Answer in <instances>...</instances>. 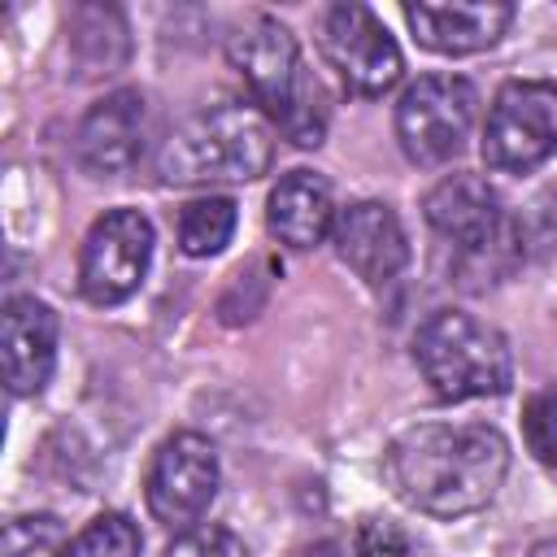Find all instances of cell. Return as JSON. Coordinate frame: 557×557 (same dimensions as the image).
<instances>
[{
	"label": "cell",
	"instance_id": "6da1fadb",
	"mask_svg": "<svg viewBox=\"0 0 557 557\" xmlns=\"http://www.w3.org/2000/svg\"><path fill=\"white\" fill-rule=\"evenodd\" d=\"M505 470L509 444L487 422H418L405 426L383 453L392 492L426 518L483 509L505 483Z\"/></svg>",
	"mask_w": 557,
	"mask_h": 557
},
{
	"label": "cell",
	"instance_id": "7a4b0ae2",
	"mask_svg": "<svg viewBox=\"0 0 557 557\" xmlns=\"http://www.w3.org/2000/svg\"><path fill=\"white\" fill-rule=\"evenodd\" d=\"M431 231L453 248L448 274L470 287L487 292L500 278H509L522 261V226L509 218L496 187H487L479 174H453L435 183L422 200Z\"/></svg>",
	"mask_w": 557,
	"mask_h": 557
},
{
	"label": "cell",
	"instance_id": "3957f363",
	"mask_svg": "<svg viewBox=\"0 0 557 557\" xmlns=\"http://www.w3.org/2000/svg\"><path fill=\"white\" fill-rule=\"evenodd\" d=\"M231 65L244 74L252 104L274 122L296 148H318L326 131V104L318 78L305 70L296 35L274 17H248L226 39Z\"/></svg>",
	"mask_w": 557,
	"mask_h": 557
},
{
	"label": "cell",
	"instance_id": "277c9868",
	"mask_svg": "<svg viewBox=\"0 0 557 557\" xmlns=\"http://www.w3.org/2000/svg\"><path fill=\"white\" fill-rule=\"evenodd\" d=\"M274 161V131L252 104H213L191 113L161 144L157 174L174 187L196 183H248L261 178Z\"/></svg>",
	"mask_w": 557,
	"mask_h": 557
},
{
	"label": "cell",
	"instance_id": "5b68a950",
	"mask_svg": "<svg viewBox=\"0 0 557 557\" xmlns=\"http://www.w3.org/2000/svg\"><path fill=\"white\" fill-rule=\"evenodd\" d=\"M413 361L440 400L500 396L509 392L513 379V357L505 335L461 309H440L418 326Z\"/></svg>",
	"mask_w": 557,
	"mask_h": 557
},
{
	"label": "cell",
	"instance_id": "8992f818",
	"mask_svg": "<svg viewBox=\"0 0 557 557\" xmlns=\"http://www.w3.org/2000/svg\"><path fill=\"white\" fill-rule=\"evenodd\" d=\"M557 152V83L513 78L496 91L483 126V161L500 174H531Z\"/></svg>",
	"mask_w": 557,
	"mask_h": 557
},
{
	"label": "cell",
	"instance_id": "52a82bcc",
	"mask_svg": "<svg viewBox=\"0 0 557 557\" xmlns=\"http://www.w3.org/2000/svg\"><path fill=\"white\" fill-rule=\"evenodd\" d=\"M474 122V87L461 74H422L396 104V139L409 161L444 165L466 148Z\"/></svg>",
	"mask_w": 557,
	"mask_h": 557
},
{
	"label": "cell",
	"instance_id": "ba28073f",
	"mask_svg": "<svg viewBox=\"0 0 557 557\" xmlns=\"http://www.w3.org/2000/svg\"><path fill=\"white\" fill-rule=\"evenodd\" d=\"M152 261V222L139 209H109L91 222L78 257V292L91 305H122L139 292Z\"/></svg>",
	"mask_w": 557,
	"mask_h": 557
},
{
	"label": "cell",
	"instance_id": "9c48e42d",
	"mask_svg": "<svg viewBox=\"0 0 557 557\" xmlns=\"http://www.w3.org/2000/svg\"><path fill=\"white\" fill-rule=\"evenodd\" d=\"M213 496H218V448L196 431H174L152 453L144 479L148 513L170 531H187L191 522L205 518Z\"/></svg>",
	"mask_w": 557,
	"mask_h": 557
},
{
	"label": "cell",
	"instance_id": "30bf717a",
	"mask_svg": "<svg viewBox=\"0 0 557 557\" xmlns=\"http://www.w3.org/2000/svg\"><path fill=\"white\" fill-rule=\"evenodd\" d=\"M322 57L339 74V83L357 96H383L396 87L405 61L387 26L366 4H331L322 13Z\"/></svg>",
	"mask_w": 557,
	"mask_h": 557
},
{
	"label": "cell",
	"instance_id": "8fae6325",
	"mask_svg": "<svg viewBox=\"0 0 557 557\" xmlns=\"http://www.w3.org/2000/svg\"><path fill=\"white\" fill-rule=\"evenodd\" d=\"M144 144H148V100L135 87H117L100 96L78 122L74 157L87 174L113 178L144 157Z\"/></svg>",
	"mask_w": 557,
	"mask_h": 557
},
{
	"label": "cell",
	"instance_id": "7c38bea8",
	"mask_svg": "<svg viewBox=\"0 0 557 557\" xmlns=\"http://www.w3.org/2000/svg\"><path fill=\"white\" fill-rule=\"evenodd\" d=\"M331 239H335L339 261H344L357 278H366L370 287L396 278V274L405 270V261H409L405 226H400L396 209L383 205V200H357V205H348V209L335 218Z\"/></svg>",
	"mask_w": 557,
	"mask_h": 557
},
{
	"label": "cell",
	"instance_id": "4fadbf2b",
	"mask_svg": "<svg viewBox=\"0 0 557 557\" xmlns=\"http://www.w3.org/2000/svg\"><path fill=\"white\" fill-rule=\"evenodd\" d=\"M405 22L422 48L444 52V57H466V52L492 48L509 30L513 4H500V0H453V4L418 0V4H405Z\"/></svg>",
	"mask_w": 557,
	"mask_h": 557
},
{
	"label": "cell",
	"instance_id": "5bb4252c",
	"mask_svg": "<svg viewBox=\"0 0 557 557\" xmlns=\"http://www.w3.org/2000/svg\"><path fill=\"white\" fill-rule=\"evenodd\" d=\"M4 344V383L13 396L44 392L57 366V313L35 296H13L0 318Z\"/></svg>",
	"mask_w": 557,
	"mask_h": 557
},
{
	"label": "cell",
	"instance_id": "9a60e30c",
	"mask_svg": "<svg viewBox=\"0 0 557 557\" xmlns=\"http://www.w3.org/2000/svg\"><path fill=\"white\" fill-rule=\"evenodd\" d=\"M270 235L287 248H313L335 231V196L331 183L313 170H292L274 183L265 209Z\"/></svg>",
	"mask_w": 557,
	"mask_h": 557
},
{
	"label": "cell",
	"instance_id": "2e32d148",
	"mask_svg": "<svg viewBox=\"0 0 557 557\" xmlns=\"http://www.w3.org/2000/svg\"><path fill=\"white\" fill-rule=\"evenodd\" d=\"M235 200L231 196H200L178 213V248L187 257H213L235 235Z\"/></svg>",
	"mask_w": 557,
	"mask_h": 557
},
{
	"label": "cell",
	"instance_id": "e0dca14e",
	"mask_svg": "<svg viewBox=\"0 0 557 557\" xmlns=\"http://www.w3.org/2000/svg\"><path fill=\"white\" fill-rule=\"evenodd\" d=\"M139 527L126 513H100L65 544V557H139Z\"/></svg>",
	"mask_w": 557,
	"mask_h": 557
},
{
	"label": "cell",
	"instance_id": "ac0fdd59",
	"mask_svg": "<svg viewBox=\"0 0 557 557\" xmlns=\"http://www.w3.org/2000/svg\"><path fill=\"white\" fill-rule=\"evenodd\" d=\"M0 557H65V527L52 513H17L4 522Z\"/></svg>",
	"mask_w": 557,
	"mask_h": 557
},
{
	"label": "cell",
	"instance_id": "d6986e66",
	"mask_svg": "<svg viewBox=\"0 0 557 557\" xmlns=\"http://www.w3.org/2000/svg\"><path fill=\"white\" fill-rule=\"evenodd\" d=\"M522 435H527V448L544 461V466H557V387H544L527 400L522 409Z\"/></svg>",
	"mask_w": 557,
	"mask_h": 557
},
{
	"label": "cell",
	"instance_id": "ffe728a7",
	"mask_svg": "<svg viewBox=\"0 0 557 557\" xmlns=\"http://www.w3.org/2000/svg\"><path fill=\"white\" fill-rule=\"evenodd\" d=\"M161 557H248V548L239 535H231L222 527H200V531L178 535Z\"/></svg>",
	"mask_w": 557,
	"mask_h": 557
},
{
	"label": "cell",
	"instance_id": "44dd1931",
	"mask_svg": "<svg viewBox=\"0 0 557 557\" xmlns=\"http://www.w3.org/2000/svg\"><path fill=\"white\" fill-rule=\"evenodd\" d=\"M352 553L357 557H409V535L387 518H361L352 535Z\"/></svg>",
	"mask_w": 557,
	"mask_h": 557
},
{
	"label": "cell",
	"instance_id": "7402d4cb",
	"mask_svg": "<svg viewBox=\"0 0 557 557\" xmlns=\"http://www.w3.org/2000/svg\"><path fill=\"white\" fill-rule=\"evenodd\" d=\"M296 557H348V553H344L335 540H318V544H305Z\"/></svg>",
	"mask_w": 557,
	"mask_h": 557
},
{
	"label": "cell",
	"instance_id": "603a6c76",
	"mask_svg": "<svg viewBox=\"0 0 557 557\" xmlns=\"http://www.w3.org/2000/svg\"><path fill=\"white\" fill-rule=\"evenodd\" d=\"M527 557H557V540H540V544H535Z\"/></svg>",
	"mask_w": 557,
	"mask_h": 557
}]
</instances>
